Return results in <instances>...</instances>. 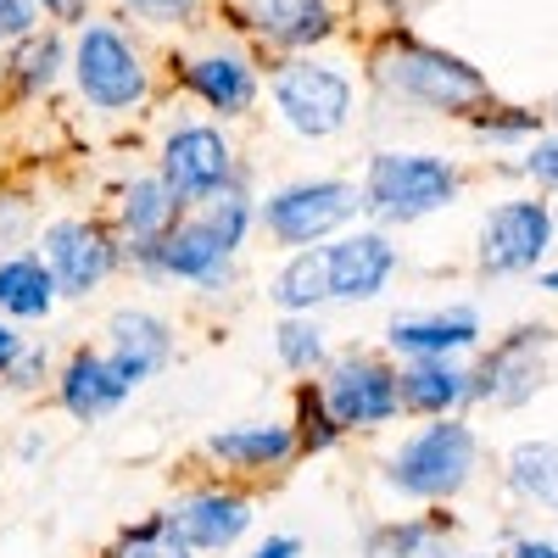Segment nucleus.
<instances>
[{
	"label": "nucleus",
	"mask_w": 558,
	"mask_h": 558,
	"mask_svg": "<svg viewBox=\"0 0 558 558\" xmlns=\"http://www.w3.org/2000/svg\"><path fill=\"white\" fill-rule=\"evenodd\" d=\"M375 68L402 101H418L430 112H463V107L486 101V78L470 62L436 51V45H418V39H391Z\"/></svg>",
	"instance_id": "nucleus-1"
},
{
	"label": "nucleus",
	"mask_w": 558,
	"mask_h": 558,
	"mask_svg": "<svg viewBox=\"0 0 558 558\" xmlns=\"http://www.w3.org/2000/svg\"><path fill=\"white\" fill-rule=\"evenodd\" d=\"M458 196V173L441 157L418 151H380L363 173V207L386 223H413Z\"/></svg>",
	"instance_id": "nucleus-2"
},
{
	"label": "nucleus",
	"mask_w": 558,
	"mask_h": 558,
	"mask_svg": "<svg viewBox=\"0 0 558 558\" xmlns=\"http://www.w3.org/2000/svg\"><path fill=\"white\" fill-rule=\"evenodd\" d=\"M475 430L458 425V418H441V425H425L418 436H408L397 452H391V486L402 497H425V502H441L452 492L470 486L475 475Z\"/></svg>",
	"instance_id": "nucleus-3"
},
{
	"label": "nucleus",
	"mask_w": 558,
	"mask_h": 558,
	"mask_svg": "<svg viewBox=\"0 0 558 558\" xmlns=\"http://www.w3.org/2000/svg\"><path fill=\"white\" fill-rule=\"evenodd\" d=\"M363 207V191L341 179H307V184H286V191H274L263 202V223L274 241L286 246H313L324 241L330 229H341L352 213Z\"/></svg>",
	"instance_id": "nucleus-4"
},
{
	"label": "nucleus",
	"mask_w": 558,
	"mask_h": 558,
	"mask_svg": "<svg viewBox=\"0 0 558 558\" xmlns=\"http://www.w3.org/2000/svg\"><path fill=\"white\" fill-rule=\"evenodd\" d=\"M73 73H78L84 101L101 107V112H123V107H134L140 96H146V68H140V57L129 51V39L118 28H107V23L84 28Z\"/></svg>",
	"instance_id": "nucleus-5"
},
{
	"label": "nucleus",
	"mask_w": 558,
	"mask_h": 558,
	"mask_svg": "<svg viewBox=\"0 0 558 558\" xmlns=\"http://www.w3.org/2000/svg\"><path fill=\"white\" fill-rule=\"evenodd\" d=\"M274 107L286 112V123L307 140L336 134L352 112V84L336 68H318V62H291L286 73L274 78Z\"/></svg>",
	"instance_id": "nucleus-6"
},
{
	"label": "nucleus",
	"mask_w": 558,
	"mask_h": 558,
	"mask_svg": "<svg viewBox=\"0 0 558 558\" xmlns=\"http://www.w3.org/2000/svg\"><path fill=\"white\" fill-rule=\"evenodd\" d=\"M318 397L341 430L347 425H386V418L402 413V375H391L380 357H341Z\"/></svg>",
	"instance_id": "nucleus-7"
},
{
	"label": "nucleus",
	"mask_w": 558,
	"mask_h": 558,
	"mask_svg": "<svg viewBox=\"0 0 558 558\" xmlns=\"http://www.w3.org/2000/svg\"><path fill=\"white\" fill-rule=\"evenodd\" d=\"M553 246V213L542 202H502L481 223V268L486 274H531Z\"/></svg>",
	"instance_id": "nucleus-8"
},
{
	"label": "nucleus",
	"mask_w": 558,
	"mask_h": 558,
	"mask_svg": "<svg viewBox=\"0 0 558 558\" xmlns=\"http://www.w3.org/2000/svg\"><path fill=\"white\" fill-rule=\"evenodd\" d=\"M162 179L173 184L179 202H213L229 191V179H235V162H229V146L223 134L207 129V123H191L168 134L162 146Z\"/></svg>",
	"instance_id": "nucleus-9"
},
{
	"label": "nucleus",
	"mask_w": 558,
	"mask_h": 558,
	"mask_svg": "<svg viewBox=\"0 0 558 558\" xmlns=\"http://www.w3.org/2000/svg\"><path fill=\"white\" fill-rule=\"evenodd\" d=\"M162 520L191 553H223L252 531V502L235 497V492H191L184 502H173Z\"/></svg>",
	"instance_id": "nucleus-10"
},
{
	"label": "nucleus",
	"mask_w": 558,
	"mask_h": 558,
	"mask_svg": "<svg viewBox=\"0 0 558 558\" xmlns=\"http://www.w3.org/2000/svg\"><path fill=\"white\" fill-rule=\"evenodd\" d=\"M140 257H146V268H151V274L191 279V286H207V291H218L223 279H229V246L218 241V229H213L207 218L168 229V235H162L157 246H146Z\"/></svg>",
	"instance_id": "nucleus-11"
},
{
	"label": "nucleus",
	"mask_w": 558,
	"mask_h": 558,
	"mask_svg": "<svg viewBox=\"0 0 558 558\" xmlns=\"http://www.w3.org/2000/svg\"><path fill=\"white\" fill-rule=\"evenodd\" d=\"M45 263H51L57 286L68 296H89L112 274V246L96 223H78V218H62L45 229Z\"/></svg>",
	"instance_id": "nucleus-12"
},
{
	"label": "nucleus",
	"mask_w": 558,
	"mask_h": 558,
	"mask_svg": "<svg viewBox=\"0 0 558 558\" xmlns=\"http://www.w3.org/2000/svg\"><path fill=\"white\" fill-rule=\"evenodd\" d=\"M324 257H330V296H341V302L380 296L391 268H397L391 241L375 235V229H363V235H341L336 246H324Z\"/></svg>",
	"instance_id": "nucleus-13"
},
{
	"label": "nucleus",
	"mask_w": 558,
	"mask_h": 558,
	"mask_svg": "<svg viewBox=\"0 0 558 558\" xmlns=\"http://www.w3.org/2000/svg\"><path fill=\"white\" fill-rule=\"evenodd\" d=\"M112 347H107V357L118 363V375L129 380V386H140V380H151L157 368L173 357V330L157 318V313H140V307H123V313H112Z\"/></svg>",
	"instance_id": "nucleus-14"
},
{
	"label": "nucleus",
	"mask_w": 558,
	"mask_h": 558,
	"mask_svg": "<svg viewBox=\"0 0 558 558\" xmlns=\"http://www.w3.org/2000/svg\"><path fill=\"white\" fill-rule=\"evenodd\" d=\"M542 330H514L475 375H470V397H492V402H525L536 391V352H542Z\"/></svg>",
	"instance_id": "nucleus-15"
},
{
	"label": "nucleus",
	"mask_w": 558,
	"mask_h": 558,
	"mask_svg": "<svg viewBox=\"0 0 558 558\" xmlns=\"http://www.w3.org/2000/svg\"><path fill=\"white\" fill-rule=\"evenodd\" d=\"M391 347L408 352V357H452L463 347L481 341V318L470 307H452V313H397L391 318Z\"/></svg>",
	"instance_id": "nucleus-16"
},
{
	"label": "nucleus",
	"mask_w": 558,
	"mask_h": 558,
	"mask_svg": "<svg viewBox=\"0 0 558 558\" xmlns=\"http://www.w3.org/2000/svg\"><path fill=\"white\" fill-rule=\"evenodd\" d=\"M129 391H134V386L118 375V363H112L107 352H78V357L62 368V408H68L73 418H101V413H112Z\"/></svg>",
	"instance_id": "nucleus-17"
},
{
	"label": "nucleus",
	"mask_w": 558,
	"mask_h": 558,
	"mask_svg": "<svg viewBox=\"0 0 558 558\" xmlns=\"http://www.w3.org/2000/svg\"><path fill=\"white\" fill-rule=\"evenodd\" d=\"M463 397H470V375L452 368L447 357H413L402 368V408L408 413L447 418V408H458Z\"/></svg>",
	"instance_id": "nucleus-18"
},
{
	"label": "nucleus",
	"mask_w": 558,
	"mask_h": 558,
	"mask_svg": "<svg viewBox=\"0 0 558 558\" xmlns=\"http://www.w3.org/2000/svg\"><path fill=\"white\" fill-rule=\"evenodd\" d=\"M246 17L274 45H313L330 34V7L324 0H246Z\"/></svg>",
	"instance_id": "nucleus-19"
},
{
	"label": "nucleus",
	"mask_w": 558,
	"mask_h": 558,
	"mask_svg": "<svg viewBox=\"0 0 558 558\" xmlns=\"http://www.w3.org/2000/svg\"><path fill=\"white\" fill-rule=\"evenodd\" d=\"M179 196H173V184L157 173V179H134L129 184V196H123V229L134 235V246L146 252L157 246L168 229H179Z\"/></svg>",
	"instance_id": "nucleus-20"
},
{
	"label": "nucleus",
	"mask_w": 558,
	"mask_h": 558,
	"mask_svg": "<svg viewBox=\"0 0 558 558\" xmlns=\"http://www.w3.org/2000/svg\"><path fill=\"white\" fill-rule=\"evenodd\" d=\"M207 452L235 463V470H274L296 452V436L286 425H241V430H218L207 436Z\"/></svg>",
	"instance_id": "nucleus-21"
},
{
	"label": "nucleus",
	"mask_w": 558,
	"mask_h": 558,
	"mask_svg": "<svg viewBox=\"0 0 558 558\" xmlns=\"http://www.w3.org/2000/svg\"><path fill=\"white\" fill-rule=\"evenodd\" d=\"M51 302H57V274L45 257H7L0 263V313L45 318Z\"/></svg>",
	"instance_id": "nucleus-22"
},
{
	"label": "nucleus",
	"mask_w": 558,
	"mask_h": 558,
	"mask_svg": "<svg viewBox=\"0 0 558 558\" xmlns=\"http://www.w3.org/2000/svg\"><path fill=\"white\" fill-rule=\"evenodd\" d=\"M191 89L218 107V112H246L257 101V78L252 68H241L235 57H207V62H191Z\"/></svg>",
	"instance_id": "nucleus-23"
},
{
	"label": "nucleus",
	"mask_w": 558,
	"mask_h": 558,
	"mask_svg": "<svg viewBox=\"0 0 558 558\" xmlns=\"http://www.w3.org/2000/svg\"><path fill=\"white\" fill-rule=\"evenodd\" d=\"M324 296H330V257H324V246L296 252L274 279V302L286 313H313Z\"/></svg>",
	"instance_id": "nucleus-24"
},
{
	"label": "nucleus",
	"mask_w": 558,
	"mask_h": 558,
	"mask_svg": "<svg viewBox=\"0 0 558 558\" xmlns=\"http://www.w3.org/2000/svg\"><path fill=\"white\" fill-rule=\"evenodd\" d=\"M508 481L520 497H531L536 508L558 514V441H525L508 452Z\"/></svg>",
	"instance_id": "nucleus-25"
},
{
	"label": "nucleus",
	"mask_w": 558,
	"mask_h": 558,
	"mask_svg": "<svg viewBox=\"0 0 558 558\" xmlns=\"http://www.w3.org/2000/svg\"><path fill=\"white\" fill-rule=\"evenodd\" d=\"M368 558H441V536L425 520L386 525V531L368 536Z\"/></svg>",
	"instance_id": "nucleus-26"
},
{
	"label": "nucleus",
	"mask_w": 558,
	"mask_h": 558,
	"mask_svg": "<svg viewBox=\"0 0 558 558\" xmlns=\"http://www.w3.org/2000/svg\"><path fill=\"white\" fill-rule=\"evenodd\" d=\"M62 68V39L57 34H28L23 51L12 57V84L17 89H45Z\"/></svg>",
	"instance_id": "nucleus-27"
},
{
	"label": "nucleus",
	"mask_w": 558,
	"mask_h": 558,
	"mask_svg": "<svg viewBox=\"0 0 558 558\" xmlns=\"http://www.w3.org/2000/svg\"><path fill=\"white\" fill-rule=\"evenodd\" d=\"M274 347H279V363H286V368H318L324 363V330L313 318H302V313L279 324Z\"/></svg>",
	"instance_id": "nucleus-28"
},
{
	"label": "nucleus",
	"mask_w": 558,
	"mask_h": 558,
	"mask_svg": "<svg viewBox=\"0 0 558 558\" xmlns=\"http://www.w3.org/2000/svg\"><path fill=\"white\" fill-rule=\"evenodd\" d=\"M112 558H191V547L168 531V520H151V525L129 531V536L112 547Z\"/></svg>",
	"instance_id": "nucleus-29"
},
{
	"label": "nucleus",
	"mask_w": 558,
	"mask_h": 558,
	"mask_svg": "<svg viewBox=\"0 0 558 558\" xmlns=\"http://www.w3.org/2000/svg\"><path fill=\"white\" fill-rule=\"evenodd\" d=\"M207 223L218 229V241L235 252L241 246V235H246V223H252V207H246V196L241 191H223V196H213V213H207Z\"/></svg>",
	"instance_id": "nucleus-30"
},
{
	"label": "nucleus",
	"mask_w": 558,
	"mask_h": 558,
	"mask_svg": "<svg viewBox=\"0 0 558 558\" xmlns=\"http://www.w3.org/2000/svg\"><path fill=\"white\" fill-rule=\"evenodd\" d=\"M525 173L536 184H547V191H558V140H536L531 157H525Z\"/></svg>",
	"instance_id": "nucleus-31"
},
{
	"label": "nucleus",
	"mask_w": 558,
	"mask_h": 558,
	"mask_svg": "<svg viewBox=\"0 0 558 558\" xmlns=\"http://www.w3.org/2000/svg\"><path fill=\"white\" fill-rule=\"evenodd\" d=\"M34 0H0V39H28Z\"/></svg>",
	"instance_id": "nucleus-32"
},
{
	"label": "nucleus",
	"mask_w": 558,
	"mask_h": 558,
	"mask_svg": "<svg viewBox=\"0 0 558 558\" xmlns=\"http://www.w3.org/2000/svg\"><path fill=\"white\" fill-rule=\"evenodd\" d=\"M134 12H146V17H157V23H173V17H184L196 7V0H129Z\"/></svg>",
	"instance_id": "nucleus-33"
},
{
	"label": "nucleus",
	"mask_w": 558,
	"mask_h": 558,
	"mask_svg": "<svg viewBox=\"0 0 558 558\" xmlns=\"http://www.w3.org/2000/svg\"><path fill=\"white\" fill-rule=\"evenodd\" d=\"M525 129H536V118H481V134H492V140H514Z\"/></svg>",
	"instance_id": "nucleus-34"
},
{
	"label": "nucleus",
	"mask_w": 558,
	"mask_h": 558,
	"mask_svg": "<svg viewBox=\"0 0 558 558\" xmlns=\"http://www.w3.org/2000/svg\"><path fill=\"white\" fill-rule=\"evenodd\" d=\"M296 553H302V542H296V536H268L252 558H296Z\"/></svg>",
	"instance_id": "nucleus-35"
},
{
	"label": "nucleus",
	"mask_w": 558,
	"mask_h": 558,
	"mask_svg": "<svg viewBox=\"0 0 558 558\" xmlns=\"http://www.w3.org/2000/svg\"><path fill=\"white\" fill-rule=\"evenodd\" d=\"M17 357H23V341L7 330V324H0V375H7V368H12Z\"/></svg>",
	"instance_id": "nucleus-36"
},
{
	"label": "nucleus",
	"mask_w": 558,
	"mask_h": 558,
	"mask_svg": "<svg viewBox=\"0 0 558 558\" xmlns=\"http://www.w3.org/2000/svg\"><path fill=\"white\" fill-rule=\"evenodd\" d=\"M514 558H558L553 542H514Z\"/></svg>",
	"instance_id": "nucleus-37"
},
{
	"label": "nucleus",
	"mask_w": 558,
	"mask_h": 558,
	"mask_svg": "<svg viewBox=\"0 0 558 558\" xmlns=\"http://www.w3.org/2000/svg\"><path fill=\"white\" fill-rule=\"evenodd\" d=\"M39 7H45V12H57V17H73V12H78V0H39Z\"/></svg>",
	"instance_id": "nucleus-38"
},
{
	"label": "nucleus",
	"mask_w": 558,
	"mask_h": 558,
	"mask_svg": "<svg viewBox=\"0 0 558 558\" xmlns=\"http://www.w3.org/2000/svg\"><path fill=\"white\" fill-rule=\"evenodd\" d=\"M542 286H547V291H558V268H553V274H547V279H542Z\"/></svg>",
	"instance_id": "nucleus-39"
}]
</instances>
